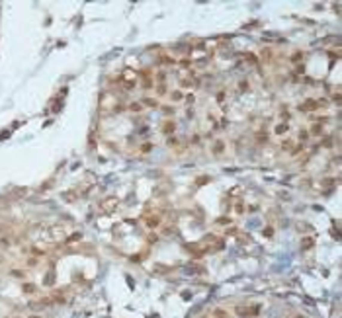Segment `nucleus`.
I'll return each mask as SVG.
<instances>
[{
  "label": "nucleus",
  "instance_id": "f03ea898",
  "mask_svg": "<svg viewBox=\"0 0 342 318\" xmlns=\"http://www.w3.org/2000/svg\"><path fill=\"white\" fill-rule=\"evenodd\" d=\"M319 106H321L319 102H313V100H307V102H303V103L299 106V109H301V111H309V109H317Z\"/></svg>",
  "mask_w": 342,
  "mask_h": 318
},
{
  "label": "nucleus",
  "instance_id": "0eeeda50",
  "mask_svg": "<svg viewBox=\"0 0 342 318\" xmlns=\"http://www.w3.org/2000/svg\"><path fill=\"white\" fill-rule=\"evenodd\" d=\"M143 103L145 106H149V108H158V102L153 98H143Z\"/></svg>",
  "mask_w": 342,
  "mask_h": 318
},
{
  "label": "nucleus",
  "instance_id": "f257e3e1",
  "mask_svg": "<svg viewBox=\"0 0 342 318\" xmlns=\"http://www.w3.org/2000/svg\"><path fill=\"white\" fill-rule=\"evenodd\" d=\"M235 314L239 318H256L260 314V306L258 305H254V306H237Z\"/></svg>",
  "mask_w": 342,
  "mask_h": 318
},
{
  "label": "nucleus",
  "instance_id": "4468645a",
  "mask_svg": "<svg viewBox=\"0 0 342 318\" xmlns=\"http://www.w3.org/2000/svg\"><path fill=\"white\" fill-rule=\"evenodd\" d=\"M76 240H80V234H72L69 240H66V244H70V242H76Z\"/></svg>",
  "mask_w": 342,
  "mask_h": 318
},
{
  "label": "nucleus",
  "instance_id": "6ab92c4d",
  "mask_svg": "<svg viewBox=\"0 0 342 318\" xmlns=\"http://www.w3.org/2000/svg\"><path fill=\"white\" fill-rule=\"evenodd\" d=\"M274 234V228H264V236H272Z\"/></svg>",
  "mask_w": 342,
  "mask_h": 318
},
{
  "label": "nucleus",
  "instance_id": "9d476101",
  "mask_svg": "<svg viewBox=\"0 0 342 318\" xmlns=\"http://www.w3.org/2000/svg\"><path fill=\"white\" fill-rule=\"evenodd\" d=\"M215 316L217 318H229V314H227L223 308H215Z\"/></svg>",
  "mask_w": 342,
  "mask_h": 318
},
{
  "label": "nucleus",
  "instance_id": "a211bd4d",
  "mask_svg": "<svg viewBox=\"0 0 342 318\" xmlns=\"http://www.w3.org/2000/svg\"><path fill=\"white\" fill-rule=\"evenodd\" d=\"M301 57H303V55H301V53H295V55H293V57H291V61H293V62H297V61H301Z\"/></svg>",
  "mask_w": 342,
  "mask_h": 318
},
{
  "label": "nucleus",
  "instance_id": "9b49d317",
  "mask_svg": "<svg viewBox=\"0 0 342 318\" xmlns=\"http://www.w3.org/2000/svg\"><path fill=\"white\" fill-rule=\"evenodd\" d=\"M170 96H172V100H174V102H180V100H182V92H180V90H174Z\"/></svg>",
  "mask_w": 342,
  "mask_h": 318
},
{
  "label": "nucleus",
  "instance_id": "2eb2a0df",
  "mask_svg": "<svg viewBox=\"0 0 342 318\" xmlns=\"http://www.w3.org/2000/svg\"><path fill=\"white\" fill-rule=\"evenodd\" d=\"M157 92H158V96H162V94L166 92V86H164V84L161 82V84H158V90H157Z\"/></svg>",
  "mask_w": 342,
  "mask_h": 318
},
{
  "label": "nucleus",
  "instance_id": "f3484780",
  "mask_svg": "<svg viewBox=\"0 0 342 318\" xmlns=\"http://www.w3.org/2000/svg\"><path fill=\"white\" fill-rule=\"evenodd\" d=\"M151 149H153V145H151V143L143 145V152H151Z\"/></svg>",
  "mask_w": 342,
  "mask_h": 318
},
{
  "label": "nucleus",
  "instance_id": "6e6552de",
  "mask_svg": "<svg viewBox=\"0 0 342 318\" xmlns=\"http://www.w3.org/2000/svg\"><path fill=\"white\" fill-rule=\"evenodd\" d=\"M129 109H131V111H141V109H143V103L133 102V103H129Z\"/></svg>",
  "mask_w": 342,
  "mask_h": 318
},
{
  "label": "nucleus",
  "instance_id": "20e7f679",
  "mask_svg": "<svg viewBox=\"0 0 342 318\" xmlns=\"http://www.w3.org/2000/svg\"><path fill=\"white\" fill-rule=\"evenodd\" d=\"M174 121H166L164 125H162V133H166V135H170V133H174Z\"/></svg>",
  "mask_w": 342,
  "mask_h": 318
},
{
  "label": "nucleus",
  "instance_id": "39448f33",
  "mask_svg": "<svg viewBox=\"0 0 342 318\" xmlns=\"http://www.w3.org/2000/svg\"><path fill=\"white\" fill-rule=\"evenodd\" d=\"M274 133H276V135H285V133H287V123H280V125H276Z\"/></svg>",
  "mask_w": 342,
  "mask_h": 318
},
{
  "label": "nucleus",
  "instance_id": "ddd939ff",
  "mask_svg": "<svg viewBox=\"0 0 342 318\" xmlns=\"http://www.w3.org/2000/svg\"><path fill=\"white\" fill-rule=\"evenodd\" d=\"M33 291H35V285H29V283L24 285V293H33Z\"/></svg>",
  "mask_w": 342,
  "mask_h": 318
},
{
  "label": "nucleus",
  "instance_id": "aec40b11",
  "mask_svg": "<svg viewBox=\"0 0 342 318\" xmlns=\"http://www.w3.org/2000/svg\"><path fill=\"white\" fill-rule=\"evenodd\" d=\"M190 86H192V82H190V80H182V88H190Z\"/></svg>",
  "mask_w": 342,
  "mask_h": 318
},
{
  "label": "nucleus",
  "instance_id": "dca6fc26",
  "mask_svg": "<svg viewBox=\"0 0 342 318\" xmlns=\"http://www.w3.org/2000/svg\"><path fill=\"white\" fill-rule=\"evenodd\" d=\"M143 88H145V90H149V88H153V82H151V80H145V82H143Z\"/></svg>",
  "mask_w": 342,
  "mask_h": 318
},
{
  "label": "nucleus",
  "instance_id": "7ed1b4c3",
  "mask_svg": "<svg viewBox=\"0 0 342 318\" xmlns=\"http://www.w3.org/2000/svg\"><path fill=\"white\" fill-rule=\"evenodd\" d=\"M116 205H117V197H111V199H106V201H104V209L106 211H114Z\"/></svg>",
  "mask_w": 342,
  "mask_h": 318
},
{
  "label": "nucleus",
  "instance_id": "f8f14e48",
  "mask_svg": "<svg viewBox=\"0 0 342 318\" xmlns=\"http://www.w3.org/2000/svg\"><path fill=\"white\" fill-rule=\"evenodd\" d=\"M158 223H161V221H158V219H147V224H149V227H151V228L158 227Z\"/></svg>",
  "mask_w": 342,
  "mask_h": 318
},
{
  "label": "nucleus",
  "instance_id": "423d86ee",
  "mask_svg": "<svg viewBox=\"0 0 342 318\" xmlns=\"http://www.w3.org/2000/svg\"><path fill=\"white\" fill-rule=\"evenodd\" d=\"M223 150H225V143H223V140H217V143L213 145V152L215 154H221Z\"/></svg>",
  "mask_w": 342,
  "mask_h": 318
},
{
  "label": "nucleus",
  "instance_id": "1a4fd4ad",
  "mask_svg": "<svg viewBox=\"0 0 342 318\" xmlns=\"http://www.w3.org/2000/svg\"><path fill=\"white\" fill-rule=\"evenodd\" d=\"M321 133H323V127H321V125H313V127H311V135L319 137Z\"/></svg>",
  "mask_w": 342,
  "mask_h": 318
}]
</instances>
